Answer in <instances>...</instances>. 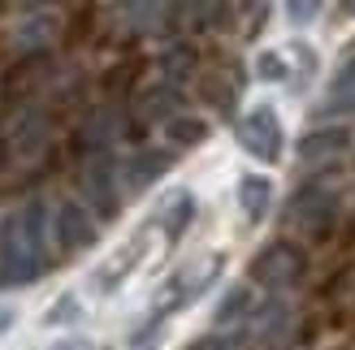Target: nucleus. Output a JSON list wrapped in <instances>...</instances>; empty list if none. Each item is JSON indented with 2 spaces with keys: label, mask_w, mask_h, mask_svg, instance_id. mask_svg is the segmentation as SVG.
Masks as SVG:
<instances>
[{
  "label": "nucleus",
  "mask_w": 355,
  "mask_h": 350,
  "mask_svg": "<svg viewBox=\"0 0 355 350\" xmlns=\"http://www.w3.org/2000/svg\"><path fill=\"white\" fill-rule=\"evenodd\" d=\"M121 5V17H130L135 26H152L161 17V0H117Z\"/></svg>",
  "instance_id": "18"
},
{
  "label": "nucleus",
  "mask_w": 355,
  "mask_h": 350,
  "mask_svg": "<svg viewBox=\"0 0 355 350\" xmlns=\"http://www.w3.org/2000/svg\"><path fill=\"white\" fill-rule=\"evenodd\" d=\"M343 13H351V17H355V0H343Z\"/></svg>",
  "instance_id": "26"
},
{
  "label": "nucleus",
  "mask_w": 355,
  "mask_h": 350,
  "mask_svg": "<svg viewBox=\"0 0 355 350\" xmlns=\"http://www.w3.org/2000/svg\"><path fill=\"white\" fill-rule=\"evenodd\" d=\"M321 69V57H316L312 44H291V48H269L256 57V78L260 82H286V86H308Z\"/></svg>",
  "instance_id": "3"
},
{
  "label": "nucleus",
  "mask_w": 355,
  "mask_h": 350,
  "mask_svg": "<svg viewBox=\"0 0 355 350\" xmlns=\"http://www.w3.org/2000/svg\"><path fill=\"white\" fill-rule=\"evenodd\" d=\"M316 9H321V0H286V13L291 22H312Z\"/></svg>",
  "instance_id": "21"
},
{
  "label": "nucleus",
  "mask_w": 355,
  "mask_h": 350,
  "mask_svg": "<svg viewBox=\"0 0 355 350\" xmlns=\"http://www.w3.org/2000/svg\"><path fill=\"white\" fill-rule=\"evenodd\" d=\"M9 324H13V311H9V307H0V333H5Z\"/></svg>",
  "instance_id": "24"
},
{
  "label": "nucleus",
  "mask_w": 355,
  "mask_h": 350,
  "mask_svg": "<svg viewBox=\"0 0 355 350\" xmlns=\"http://www.w3.org/2000/svg\"><path fill=\"white\" fill-rule=\"evenodd\" d=\"M48 238H52L48 203L44 199H26L5 225H0V290L31 286L35 277H44Z\"/></svg>",
  "instance_id": "1"
},
{
  "label": "nucleus",
  "mask_w": 355,
  "mask_h": 350,
  "mask_svg": "<svg viewBox=\"0 0 355 350\" xmlns=\"http://www.w3.org/2000/svg\"><path fill=\"white\" fill-rule=\"evenodd\" d=\"M243 311H247V286H234V290H230L225 299H221V307H217V324H225V320H239Z\"/></svg>",
  "instance_id": "19"
},
{
  "label": "nucleus",
  "mask_w": 355,
  "mask_h": 350,
  "mask_svg": "<svg viewBox=\"0 0 355 350\" xmlns=\"http://www.w3.org/2000/svg\"><path fill=\"white\" fill-rule=\"evenodd\" d=\"M74 311H78V307H74V294H65V303H61L57 311H48V324H61V320L74 316Z\"/></svg>",
  "instance_id": "22"
},
{
  "label": "nucleus",
  "mask_w": 355,
  "mask_h": 350,
  "mask_svg": "<svg viewBox=\"0 0 355 350\" xmlns=\"http://www.w3.org/2000/svg\"><path fill=\"white\" fill-rule=\"evenodd\" d=\"M191 217H195V195H191L187 186L169 190V195L161 199V212H156V225H161V230H165V242H169V247H173V242L187 234Z\"/></svg>",
  "instance_id": "10"
},
{
  "label": "nucleus",
  "mask_w": 355,
  "mask_h": 350,
  "mask_svg": "<svg viewBox=\"0 0 355 350\" xmlns=\"http://www.w3.org/2000/svg\"><path fill=\"white\" fill-rule=\"evenodd\" d=\"M5 160H9V147H5V138H0V169H5Z\"/></svg>",
  "instance_id": "25"
},
{
  "label": "nucleus",
  "mask_w": 355,
  "mask_h": 350,
  "mask_svg": "<svg viewBox=\"0 0 355 350\" xmlns=\"http://www.w3.org/2000/svg\"><path fill=\"white\" fill-rule=\"evenodd\" d=\"M343 113H355V61H347L334 78L329 95L321 104V117H343Z\"/></svg>",
  "instance_id": "15"
},
{
  "label": "nucleus",
  "mask_w": 355,
  "mask_h": 350,
  "mask_svg": "<svg viewBox=\"0 0 355 350\" xmlns=\"http://www.w3.org/2000/svg\"><path fill=\"white\" fill-rule=\"evenodd\" d=\"M239 208H243V217L252 225H260L264 217H269V208H273V182L260 178V173L239 178Z\"/></svg>",
  "instance_id": "13"
},
{
  "label": "nucleus",
  "mask_w": 355,
  "mask_h": 350,
  "mask_svg": "<svg viewBox=\"0 0 355 350\" xmlns=\"http://www.w3.org/2000/svg\"><path fill=\"white\" fill-rule=\"evenodd\" d=\"M239 143L247 156H256V160L273 165L282 160V147H286V134H282V117L273 104H256V109H247L239 117Z\"/></svg>",
  "instance_id": "4"
},
{
  "label": "nucleus",
  "mask_w": 355,
  "mask_h": 350,
  "mask_svg": "<svg viewBox=\"0 0 355 350\" xmlns=\"http://www.w3.org/2000/svg\"><path fill=\"white\" fill-rule=\"evenodd\" d=\"M165 74H169V82H182L191 74V52L187 48H173L169 57H165Z\"/></svg>",
  "instance_id": "20"
},
{
  "label": "nucleus",
  "mask_w": 355,
  "mask_h": 350,
  "mask_svg": "<svg viewBox=\"0 0 355 350\" xmlns=\"http://www.w3.org/2000/svg\"><path fill=\"white\" fill-rule=\"evenodd\" d=\"M48 138H52V130H48V117L44 113H22L13 121V151L17 156H40L44 147H48Z\"/></svg>",
  "instance_id": "14"
},
{
  "label": "nucleus",
  "mask_w": 355,
  "mask_h": 350,
  "mask_svg": "<svg viewBox=\"0 0 355 350\" xmlns=\"http://www.w3.org/2000/svg\"><path fill=\"white\" fill-rule=\"evenodd\" d=\"M169 165H173V156L161 151V147H144V151L126 156V160H117V169H121V190H126V195H144L152 182H161L165 173H169Z\"/></svg>",
  "instance_id": "9"
},
{
  "label": "nucleus",
  "mask_w": 355,
  "mask_h": 350,
  "mask_svg": "<svg viewBox=\"0 0 355 350\" xmlns=\"http://www.w3.org/2000/svg\"><path fill=\"white\" fill-rule=\"evenodd\" d=\"M299 277H304V251H299L295 242H269V247L252 259V282L273 290V294L299 286Z\"/></svg>",
  "instance_id": "6"
},
{
  "label": "nucleus",
  "mask_w": 355,
  "mask_h": 350,
  "mask_svg": "<svg viewBox=\"0 0 355 350\" xmlns=\"http://www.w3.org/2000/svg\"><path fill=\"white\" fill-rule=\"evenodd\" d=\"M117 134H121V126H117V113L113 109H100V113H92L78 126V151L83 156H92V151H109L113 143H117Z\"/></svg>",
  "instance_id": "12"
},
{
  "label": "nucleus",
  "mask_w": 355,
  "mask_h": 350,
  "mask_svg": "<svg viewBox=\"0 0 355 350\" xmlns=\"http://www.w3.org/2000/svg\"><path fill=\"white\" fill-rule=\"evenodd\" d=\"M351 147V134L347 130H316L308 138H299V165H325V160H338Z\"/></svg>",
  "instance_id": "11"
},
{
  "label": "nucleus",
  "mask_w": 355,
  "mask_h": 350,
  "mask_svg": "<svg viewBox=\"0 0 355 350\" xmlns=\"http://www.w3.org/2000/svg\"><path fill=\"white\" fill-rule=\"evenodd\" d=\"M52 350H92V346H87V342H78V338H65V342H57Z\"/></svg>",
  "instance_id": "23"
},
{
  "label": "nucleus",
  "mask_w": 355,
  "mask_h": 350,
  "mask_svg": "<svg viewBox=\"0 0 355 350\" xmlns=\"http://www.w3.org/2000/svg\"><path fill=\"white\" fill-rule=\"evenodd\" d=\"M334 221H338V190L329 186H304L286 203V225L304 230L308 238H325L334 230Z\"/></svg>",
  "instance_id": "5"
},
{
  "label": "nucleus",
  "mask_w": 355,
  "mask_h": 350,
  "mask_svg": "<svg viewBox=\"0 0 355 350\" xmlns=\"http://www.w3.org/2000/svg\"><path fill=\"white\" fill-rule=\"evenodd\" d=\"M169 138L178 147H195V143H204L208 138V126L200 117H169Z\"/></svg>",
  "instance_id": "17"
},
{
  "label": "nucleus",
  "mask_w": 355,
  "mask_h": 350,
  "mask_svg": "<svg viewBox=\"0 0 355 350\" xmlns=\"http://www.w3.org/2000/svg\"><path fill=\"white\" fill-rule=\"evenodd\" d=\"M173 104H178V95L169 86H156V91H148L139 100V117L144 121H165V117H173Z\"/></svg>",
  "instance_id": "16"
},
{
  "label": "nucleus",
  "mask_w": 355,
  "mask_h": 350,
  "mask_svg": "<svg viewBox=\"0 0 355 350\" xmlns=\"http://www.w3.org/2000/svg\"><path fill=\"white\" fill-rule=\"evenodd\" d=\"M52 242H57L61 251H87L96 242V221L92 212L78 203V199H61L57 212H52Z\"/></svg>",
  "instance_id": "8"
},
{
  "label": "nucleus",
  "mask_w": 355,
  "mask_h": 350,
  "mask_svg": "<svg viewBox=\"0 0 355 350\" xmlns=\"http://www.w3.org/2000/svg\"><path fill=\"white\" fill-rule=\"evenodd\" d=\"M217 273H221V255H208V259H195V264L178 268V273H173V282L161 290V303H156V316H152V320H165L169 311L187 307L195 294H204L212 282H217Z\"/></svg>",
  "instance_id": "7"
},
{
  "label": "nucleus",
  "mask_w": 355,
  "mask_h": 350,
  "mask_svg": "<svg viewBox=\"0 0 355 350\" xmlns=\"http://www.w3.org/2000/svg\"><path fill=\"white\" fill-rule=\"evenodd\" d=\"M78 186H83V199L92 203V212L100 221H113L121 212V169L109 151H92L83 156V169H78Z\"/></svg>",
  "instance_id": "2"
}]
</instances>
